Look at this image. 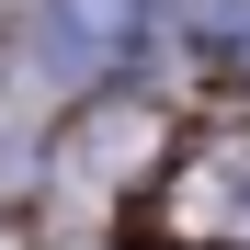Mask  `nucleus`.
I'll return each mask as SVG.
<instances>
[{"mask_svg":"<svg viewBox=\"0 0 250 250\" xmlns=\"http://www.w3.org/2000/svg\"><path fill=\"white\" fill-rule=\"evenodd\" d=\"M125 250H250V148L193 137L125 193Z\"/></svg>","mask_w":250,"mask_h":250,"instance_id":"nucleus-1","label":"nucleus"},{"mask_svg":"<svg viewBox=\"0 0 250 250\" xmlns=\"http://www.w3.org/2000/svg\"><path fill=\"white\" fill-rule=\"evenodd\" d=\"M148 34V0H46V57L68 80H114Z\"/></svg>","mask_w":250,"mask_h":250,"instance_id":"nucleus-2","label":"nucleus"},{"mask_svg":"<svg viewBox=\"0 0 250 250\" xmlns=\"http://www.w3.org/2000/svg\"><path fill=\"white\" fill-rule=\"evenodd\" d=\"M182 23H193L216 57H239V68H250V0H182Z\"/></svg>","mask_w":250,"mask_h":250,"instance_id":"nucleus-3","label":"nucleus"}]
</instances>
